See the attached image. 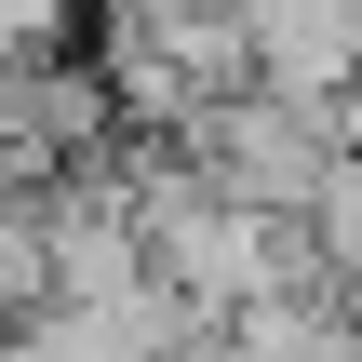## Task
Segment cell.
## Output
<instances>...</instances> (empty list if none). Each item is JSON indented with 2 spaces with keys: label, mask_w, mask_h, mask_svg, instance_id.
I'll list each match as a JSON object with an SVG mask.
<instances>
[{
  "label": "cell",
  "mask_w": 362,
  "mask_h": 362,
  "mask_svg": "<svg viewBox=\"0 0 362 362\" xmlns=\"http://www.w3.org/2000/svg\"><path fill=\"white\" fill-rule=\"evenodd\" d=\"M215 202H242V215H282L296 228V202H309V175L322 161H349V94H322V107H282V94H228V107H202L188 121V148H175Z\"/></svg>",
  "instance_id": "cell-1"
},
{
  "label": "cell",
  "mask_w": 362,
  "mask_h": 362,
  "mask_svg": "<svg viewBox=\"0 0 362 362\" xmlns=\"http://www.w3.org/2000/svg\"><path fill=\"white\" fill-rule=\"evenodd\" d=\"M134 282H148V242L121 215V175L107 161L54 175L40 188V309H121Z\"/></svg>",
  "instance_id": "cell-2"
},
{
  "label": "cell",
  "mask_w": 362,
  "mask_h": 362,
  "mask_svg": "<svg viewBox=\"0 0 362 362\" xmlns=\"http://www.w3.org/2000/svg\"><path fill=\"white\" fill-rule=\"evenodd\" d=\"M40 309V188H0V336Z\"/></svg>",
  "instance_id": "cell-3"
},
{
  "label": "cell",
  "mask_w": 362,
  "mask_h": 362,
  "mask_svg": "<svg viewBox=\"0 0 362 362\" xmlns=\"http://www.w3.org/2000/svg\"><path fill=\"white\" fill-rule=\"evenodd\" d=\"M67 27H81V0H0V54H27V67H40Z\"/></svg>",
  "instance_id": "cell-4"
}]
</instances>
